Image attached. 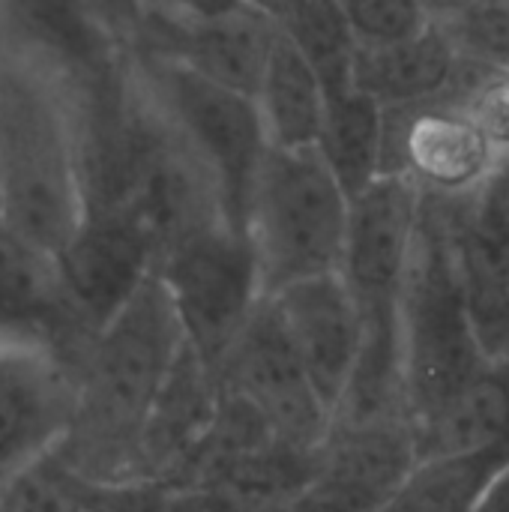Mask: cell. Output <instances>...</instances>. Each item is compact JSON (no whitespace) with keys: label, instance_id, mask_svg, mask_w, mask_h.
<instances>
[{"label":"cell","instance_id":"6","mask_svg":"<svg viewBox=\"0 0 509 512\" xmlns=\"http://www.w3.org/2000/svg\"><path fill=\"white\" fill-rule=\"evenodd\" d=\"M153 270L171 297L186 345L216 369L264 297L249 240L228 222H216L165 249Z\"/></svg>","mask_w":509,"mask_h":512},{"label":"cell","instance_id":"26","mask_svg":"<svg viewBox=\"0 0 509 512\" xmlns=\"http://www.w3.org/2000/svg\"><path fill=\"white\" fill-rule=\"evenodd\" d=\"M147 3L162 27H186V24H201L228 15L246 0H147Z\"/></svg>","mask_w":509,"mask_h":512},{"label":"cell","instance_id":"1","mask_svg":"<svg viewBox=\"0 0 509 512\" xmlns=\"http://www.w3.org/2000/svg\"><path fill=\"white\" fill-rule=\"evenodd\" d=\"M186 336L156 270L135 294L69 354L75 414L54 447L63 465L90 486L147 480L141 432Z\"/></svg>","mask_w":509,"mask_h":512},{"label":"cell","instance_id":"25","mask_svg":"<svg viewBox=\"0 0 509 512\" xmlns=\"http://www.w3.org/2000/svg\"><path fill=\"white\" fill-rule=\"evenodd\" d=\"M459 105L498 150V156H509V69L483 72Z\"/></svg>","mask_w":509,"mask_h":512},{"label":"cell","instance_id":"14","mask_svg":"<svg viewBox=\"0 0 509 512\" xmlns=\"http://www.w3.org/2000/svg\"><path fill=\"white\" fill-rule=\"evenodd\" d=\"M480 75L483 69L465 63L447 30L438 24H426L396 42L360 45L357 57V87L384 111L462 102Z\"/></svg>","mask_w":509,"mask_h":512},{"label":"cell","instance_id":"15","mask_svg":"<svg viewBox=\"0 0 509 512\" xmlns=\"http://www.w3.org/2000/svg\"><path fill=\"white\" fill-rule=\"evenodd\" d=\"M276 33V21L243 3L234 12L201 24L162 27V45L156 51L186 63L198 75L234 93L255 99Z\"/></svg>","mask_w":509,"mask_h":512},{"label":"cell","instance_id":"5","mask_svg":"<svg viewBox=\"0 0 509 512\" xmlns=\"http://www.w3.org/2000/svg\"><path fill=\"white\" fill-rule=\"evenodd\" d=\"M141 90L207 168L228 225L243 234L246 198L270 147L255 102L159 51L144 60Z\"/></svg>","mask_w":509,"mask_h":512},{"label":"cell","instance_id":"11","mask_svg":"<svg viewBox=\"0 0 509 512\" xmlns=\"http://www.w3.org/2000/svg\"><path fill=\"white\" fill-rule=\"evenodd\" d=\"M54 258L66 306L84 333L102 327L156 267L153 243L111 207H87Z\"/></svg>","mask_w":509,"mask_h":512},{"label":"cell","instance_id":"27","mask_svg":"<svg viewBox=\"0 0 509 512\" xmlns=\"http://www.w3.org/2000/svg\"><path fill=\"white\" fill-rule=\"evenodd\" d=\"M6 342H48V345H54V339L45 336L39 327L21 321V318L12 315L6 306H0V345H6ZM57 348H60V345H57Z\"/></svg>","mask_w":509,"mask_h":512},{"label":"cell","instance_id":"20","mask_svg":"<svg viewBox=\"0 0 509 512\" xmlns=\"http://www.w3.org/2000/svg\"><path fill=\"white\" fill-rule=\"evenodd\" d=\"M504 474L509 459L495 450L423 456L381 512H477Z\"/></svg>","mask_w":509,"mask_h":512},{"label":"cell","instance_id":"16","mask_svg":"<svg viewBox=\"0 0 509 512\" xmlns=\"http://www.w3.org/2000/svg\"><path fill=\"white\" fill-rule=\"evenodd\" d=\"M411 429L420 459L486 450L509 459V354L489 357L465 390Z\"/></svg>","mask_w":509,"mask_h":512},{"label":"cell","instance_id":"22","mask_svg":"<svg viewBox=\"0 0 509 512\" xmlns=\"http://www.w3.org/2000/svg\"><path fill=\"white\" fill-rule=\"evenodd\" d=\"M0 512H90V483L51 450L0 483Z\"/></svg>","mask_w":509,"mask_h":512},{"label":"cell","instance_id":"13","mask_svg":"<svg viewBox=\"0 0 509 512\" xmlns=\"http://www.w3.org/2000/svg\"><path fill=\"white\" fill-rule=\"evenodd\" d=\"M267 300L273 303L309 384L327 411L336 414L363 342L360 309L345 279L339 270L321 273L291 282L276 294H267Z\"/></svg>","mask_w":509,"mask_h":512},{"label":"cell","instance_id":"30","mask_svg":"<svg viewBox=\"0 0 509 512\" xmlns=\"http://www.w3.org/2000/svg\"><path fill=\"white\" fill-rule=\"evenodd\" d=\"M507 354H509V333H507Z\"/></svg>","mask_w":509,"mask_h":512},{"label":"cell","instance_id":"4","mask_svg":"<svg viewBox=\"0 0 509 512\" xmlns=\"http://www.w3.org/2000/svg\"><path fill=\"white\" fill-rule=\"evenodd\" d=\"M399 330L405 414L417 426L465 390L489 360L468 315L447 228L426 195L402 291Z\"/></svg>","mask_w":509,"mask_h":512},{"label":"cell","instance_id":"23","mask_svg":"<svg viewBox=\"0 0 509 512\" xmlns=\"http://www.w3.org/2000/svg\"><path fill=\"white\" fill-rule=\"evenodd\" d=\"M438 27L474 69H509V0H477L465 15Z\"/></svg>","mask_w":509,"mask_h":512},{"label":"cell","instance_id":"3","mask_svg":"<svg viewBox=\"0 0 509 512\" xmlns=\"http://www.w3.org/2000/svg\"><path fill=\"white\" fill-rule=\"evenodd\" d=\"M351 198L315 147H267L243 210L261 294L336 273Z\"/></svg>","mask_w":509,"mask_h":512},{"label":"cell","instance_id":"28","mask_svg":"<svg viewBox=\"0 0 509 512\" xmlns=\"http://www.w3.org/2000/svg\"><path fill=\"white\" fill-rule=\"evenodd\" d=\"M429 24H450L465 15L477 0H417Z\"/></svg>","mask_w":509,"mask_h":512},{"label":"cell","instance_id":"12","mask_svg":"<svg viewBox=\"0 0 509 512\" xmlns=\"http://www.w3.org/2000/svg\"><path fill=\"white\" fill-rule=\"evenodd\" d=\"M498 159V150L459 102L387 111L384 174H402L423 195L465 198Z\"/></svg>","mask_w":509,"mask_h":512},{"label":"cell","instance_id":"10","mask_svg":"<svg viewBox=\"0 0 509 512\" xmlns=\"http://www.w3.org/2000/svg\"><path fill=\"white\" fill-rule=\"evenodd\" d=\"M72 414L75 375L63 348L0 345V483L48 456L69 432Z\"/></svg>","mask_w":509,"mask_h":512},{"label":"cell","instance_id":"9","mask_svg":"<svg viewBox=\"0 0 509 512\" xmlns=\"http://www.w3.org/2000/svg\"><path fill=\"white\" fill-rule=\"evenodd\" d=\"M420 450L405 417L333 423L300 492L276 512H381Z\"/></svg>","mask_w":509,"mask_h":512},{"label":"cell","instance_id":"21","mask_svg":"<svg viewBox=\"0 0 509 512\" xmlns=\"http://www.w3.org/2000/svg\"><path fill=\"white\" fill-rule=\"evenodd\" d=\"M321 81L324 99L357 87L360 39L336 0H306L282 27Z\"/></svg>","mask_w":509,"mask_h":512},{"label":"cell","instance_id":"17","mask_svg":"<svg viewBox=\"0 0 509 512\" xmlns=\"http://www.w3.org/2000/svg\"><path fill=\"white\" fill-rule=\"evenodd\" d=\"M0 306L39 327L66 354L87 336L63 297L54 252L36 246L0 219Z\"/></svg>","mask_w":509,"mask_h":512},{"label":"cell","instance_id":"19","mask_svg":"<svg viewBox=\"0 0 509 512\" xmlns=\"http://www.w3.org/2000/svg\"><path fill=\"white\" fill-rule=\"evenodd\" d=\"M315 150L345 195L354 198L384 174L387 111L360 87L327 99Z\"/></svg>","mask_w":509,"mask_h":512},{"label":"cell","instance_id":"29","mask_svg":"<svg viewBox=\"0 0 509 512\" xmlns=\"http://www.w3.org/2000/svg\"><path fill=\"white\" fill-rule=\"evenodd\" d=\"M252 9H258V12H264L270 21H276L279 27H285L294 15H297V9L306 3V0H246Z\"/></svg>","mask_w":509,"mask_h":512},{"label":"cell","instance_id":"8","mask_svg":"<svg viewBox=\"0 0 509 512\" xmlns=\"http://www.w3.org/2000/svg\"><path fill=\"white\" fill-rule=\"evenodd\" d=\"M213 372L222 387L258 411L279 444L318 453L327 441L333 414L309 384L267 297L258 300Z\"/></svg>","mask_w":509,"mask_h":512},{"label":"cell","instance_id":"2","mask_svg":"<svg viewBox=\"0 0 509 512\" xmlns=\"http://www.w3.org/2000/svg\"><path fill=\"white\" fill-rule=\"evenodd\" d=\"M84 213L87 174L75 102L33 57L0 60V219L57 255Z\"/></svg>","mask_w":509,"mask_h":512},{"label":"cell","instance_id":"18","mask_svg":"<svg viewBox=\"0 0 509 512\" xmlns=\"http://www.w3.org/2000/svg\"><path fill=\"white\" fill-rule=\"evenodd\" d=\"M252 102L270 147H315L327 99L309 60L282 27L273 39Z\"/></svg>","mask_w":509,"mask_h":512},{"label":"cell","instance_id":"24","mask_svg":"<svg viewBox=\"0 0 509 512\" xmlns=\"http://www.w3.org/2000/svg\"><path fill=\"white\" fill-rule=\"evenodd\" d=\"M459 225L489 252L509 261V156H501L483 183L459 198Z\"/></svg>","mask_w":509,"mask_h":512},{"label":"cell","instance_id":"7","mask_svg":"<svg viewBox=\"0 0 509 512\" xmlns=\"http://www.w3.org/2000/svg\"><path fill=\"white\" fill-rule=\"evenodd\" d=\"M423 192L402 174H381L348 204L339 261L363 333H399V306L417 246Z\"/></svg>","mask_w":509,"mask_h":512}]
</instances>
